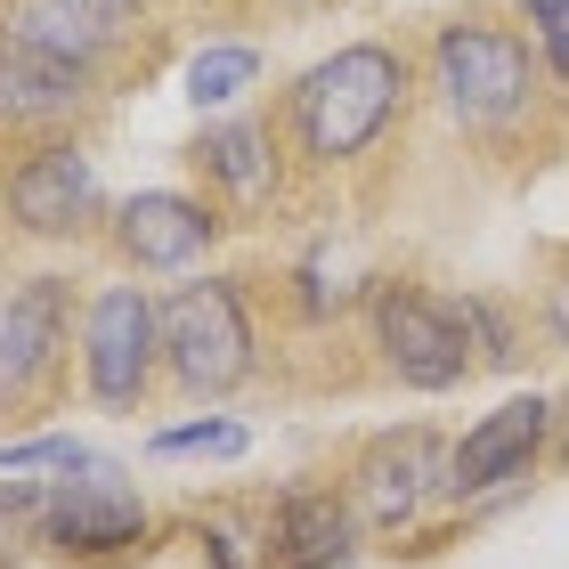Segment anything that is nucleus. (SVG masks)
<instances>
[{"label": "nucleus", "mask_w": 569, "mask_h": 569, "mask_svg": "<svg viewBox=\"0 0 569 569\" xmlns=\"http://www.w3.org/2000/svg\"><path fill=\"white\" fill-rule=\"evenodd\" d=\"M407 98V58L391 41H342L293 82V139L309 163H350L382 139Z\"/></svg>", "instance_id": "nucleus-1"}, {"label": "nucleus", "mask_w": 569, "mask_h": 569, "mask_svg": "<svg viewBox=\"0 0 569 569\" xmlns=\"http://www.w3.org/2000/svg\"><path fill=\"white\" fill-rule=\"evenodd\" d=\"M163 367L188 399H228L252 382V318L228 277H196L163 301Z\"/></svg>", "instance_id": "nucleus-2"}, {"label": "nucleus", "mask_w": 569, "mask_h": 569, "mask_svg": "<svg viewBox=\"0 0 569 569\" xmlns=\"http://www.w3.org/2000/svg\"><path fill=\"white\" fill-rule=\"evenodd\" d=\"M375 318V350L407 391H456L472 375V309L448 293H423V284H375L367 301Z\"/></svg>", "instance_id": "nucleus-3"}, {"label": "nucleus", "mask_w": 569, "mask_h": 569, "mask_svg": "<svg viewBox=\"0 0 569 569\" xmlns=\"http://www.w3.org/2000/svg\"><path fill=\"white\" fill-rule=\"evenodd\" d=\"M431 73H439V98H448V114L472 122V131H488V122H512V114L529 107V90H537L529 41L512 33V24H488V17L439 24Z\"/></svg>", "instance_id": "nucleus-4"}, {"label": "nucleus", "mask_w": 569, "mask_h": 569, "mask_svg": "<svg viewBox=\"0 0 569 569\" xmlns=\"http://www.w3.org/2000/svg\"><path fill=\"white\" fill-rule=\"evenodd\" d=\"M163 367V301L147 284H98L82 309V382L98 407L131 416Z\"/></svg>", "instance_id": "nucleus-5"}, {"label": "nucleus", "mask_w": 569, "mask_h": 569, "mask_svg": "<svg viewBox=\"0 0 569 569\" xmlns=\"http://www.w3.org/2000/svg\"><path fill=\"white\" fill-rule=\"evenodd\" d=\"M41 546L66 553V561H107V553H131L147 546V505L139 488L114 472V463H82V472L49 480V505H41Z\"/></svg>", "instance_id": "nucleus-6"}, {"label": "nucleus", "mask_w": 569, "mask_h": 569, "mask_svg": "<svg viewBox=\"0 0 569 569\" xmlns=\"http://www.w3.org/2000/svg\"><path fill=\"white\" fill-rule=\"evenodd\" d=\"M9 228H24V237H82V228L107 212V196H98V163L73 139H49L33 147L24 163L9 171Z\"/></svg>", "instance_id": "nucleus-7"}, {"label": "nucleus", "mask_w": 569, "mask_h": 569, "mask_svg": "<svg viewBox=\"0 0 569 569\" xmlns=\"http://www.w3.org/2000/svg\"><path fill=\"white\" fill-rule=\"evenodd\" d=\"M66 326H73V284L66 277H17L0 293V407L33 399L49 367L66 350Z\"/></svg>", "instance_id": "nucleus-8"}, {"label": "nucleus", "mask_w": 569, "mask_h": 569, "mask_svg": "<svg viewBox=\"0 0 569 569\" xmlns=\"http://www.w3.org/2000/svg\"><path fill=\"white\" fill-rule=\"evenodd\" d=\"M546 439H553V399H505L497 416H480L472 431L456 439V456H448V497H497V488L512 480H529V463L546 456Z\"/></svg>", "instance_id": "nucleus-9"}, {"label": "nucleus", "mask_w": 569, "mask_h": 569, "mask_svg": "<svg viewBox=\"0 0 569 569\" xmlns=\"http://www.w3.org/2000/svg\"><path fill=\"white\" fill-rule=\"evenodd\" d=\"M431 497H448V463H439V439L431 431H391L358 456L350 472V512L367 529H407Z\"/></svg>", "instance_id": "nucleus-10"}, {"label": "nucleus", "mask_w": 569, "mask_h": 569, "mask_svg": "<svg viewBox=\"0 0 569 569\" xmlns=\"http://www.w3.org/2000/svg\"><path fill=\"white\" fill-rule=\"evenodd\" d=\"M220 237L212 203L179 196V188H139L131 203H114V252L147 277H171V269H196L203 244Z\"/></svg>", "instance_id": "nucleus-11"}, {"label": "nucleus", "mask_w": 569, "mask_h": 569, "mask_svg": "<svg viewBox=\"0 0 569 569\" xmlns=\"http://www.w3.org/2000/svg\"><path fill=\"white\" fill-rule=\"evenodd\" d=\"M0 33L98 73V58H114V41L131 33V9L122 0H0Z\"/></svg>", "instance_id": "nucleus-12"}, {"label": "nucleus", "mask_w": 569, "mask_h": 569, "mask_svg": "<svg viewBox=\"0 0 569 569\" xmlns=\"http://www.w3.org/2000/svg\"><path fill=\"white\" fill-rule=\"evenodd\" d=\"M358 512L326 488H293L277 497V521H269V561L277 569H350L358 561Z\"/></svg>", "instance_id": "nucleus-13"}, {"label": "nucleus", "mask_w": 569, "mask_h": 569, "mask_svg": "<svg viewBox=\"0 0 569 569\" xmlns=\"http://www.w3.org/2000/svg\"><path fill=\"white\" fill-rule=\"evenodd\" d=\"M82 98H90V73L82 66L41 58V49H24V41L0 33V114H17V122H66Z\"/></svg>", "instance_id": "nucleus-14"}, {"label": "nucleus", "mask_w": 569, "mask_h": 569, "mask_svg": "<svg viewBox=\"0 0 569 569\" xmlns=\"http://www.w3.org/2000/svg\"><path fill=\"white\" fill-rule=\"evenodd\" d=\"M196 163L212 171V179H220V188L237 196V203H261V196H269V179H277V171H269V131H261L252 114H228V122H212V131L196 139Z\"/></svg>", "instance_id": "nucleus-15"}, {"label": "nucleus", "mask_w": 569, "mask_h": 569, "mask_svg": "<svg viewBox=\"0 0 569 569\" xmlns=\"http://www.w3.org/2000/svg\"><path fill=\"white\" fill-rule=\"evenodd\" d=\"M252 82H261V49H244V41H212V49H196V58H188V98L203 114L237 107Z\"/></svg>", "instance_id": "nucleus-16"}, {"label": "nucleus", "mask_w": 569, "mask_h": 569, "mask_svg": "<svg viewBox=\"0 0 569 569\" xmlns=\"http://www.w3.org/2000/svg\"><path fill=\"white\" fill-rule=\"evenodd\" d=\"M244 448H252L244 423H228V416H196V423H171L147 439V456H244Z\"/></svg>", "instance_id": "nucleus-17"}, {"label": "nucleus", "mask_w": 569, "mask_h": 569, "mask_svg": "<svg viewBox=\"0 0 569 569\" xmlns=\"http://www.w3.org/2000/svg\"><path fill=\"white\" fill-rule=\"evenodd\" d=\"M90 448L73 431H41V439H0V472H82Z\"/></svg>", "instance_id": "nucleus-18"}, {"label": "nucleus", "mask_w": 569, "mask_h": 569, "mask_svg": "<svg viewBox=\"0 0 569 569\" xmlns=\"http://www.w3.org/2000/svg\"><path fill=\"white\" fill-rule=\"evenodd\" d=\"M529 33L546 49V66L569 82V0H529Z\"/></svg>", "instance_id": "nucleus-19"}, {"label": "nucleus", "mask_w": 569, "mask_h": 569, "mask_svg": "<svg viewBox=\"0 0 569 569\" xmlns=\"http://www.w3.org/2000/svg\"><path fill=\"white\" fill-rule=\"evenodd\" d=\"M237 546H244V537H237V529H220V521H212V529H203V553H212V569H252V561H244Z\"/></svg>", "instance_id": "nucleus-20"}, {"label": "nucleus", "mask_w": 569, "mask_h": 569, "mask_svg": "<svg viewBox=\"0 0 569 569\" xmlns=\"http://www.w3.org/2000/svg\"><path fill=\"white\" fill-rule=\"evenodd\" d=\"M553 333L569 342V284H553Z\"/></svg>", "instance_id": "nucleus-21"}, {"label": "nucleus", "mask_w": 569, "mask_h": 569, "mask_svg": "<svg viewBox=\"0 0 569 569\" xmlns=\"http://www.w3.org/2000/svg\"><path fill=\"white\" fill-rule=\"evenodd\" d=\"M553 431H561L553 448H561V463H569V399H561V416H553Z\"/></svg>", "instance_id": "nucleus-22"}, {"label": "nucleus", "mask_w": 569, "mask_h": 569, "mask_svg": "<svg viewBox=\"0 0 569 569\" xmlns=\"http://www.w3.org/2000/svg\"><path fill=\"white\" fill-rule=\"evenodd\" d=\"M122 9H139V0H122Z\"/></svg>", "instance_id": "nucleus-23"}]
</instances>
